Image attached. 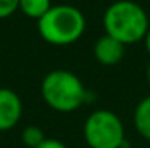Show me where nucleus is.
<instances>
[{"mask_svg": "<svg viewBox=\"0 0 150 148\" xmlns=\"http://www.w3.org/2000/svg\"><path fill=\"white\" fill-rule=\"evenodd\" d=\"M105 35L118 40L125 46L144 40L150 24L145 10L133 0H117L110 3L102 18Z\"/></svg>", "mask_w": 150, "mask_h": 148, "instance_id": "1", "label": "nucleus"}, {"mask_svg": "<svg viewBox=\"0 0 150 148\" xmlns=\"http://www.w3.org/2000/svg\"><path fill=\"white\" fill-rule=\"evenodd\" d=\"M38 34L50 45L67 46L78 41L86 29V19L74 5H53L37 21Z\"/></svg>", "mask_w": 150, "mask_h": 148, "instance_id": "2", "label": "nucleus"}, {"mask_svg": "<svg viewBox=\"0 0 150 148\" xmlns=\"http://www.w3.org/2000/svg\"><path fill=\"white\" fill-rule=\"evenodd\" d=\"M40 93L45 104L59 113H72L88 99L83 81L70 70H53L43 78Z\"/></svg>", "mask_w": 150, "mask_h": 148, "instance_id": "3", "label": "nucleus"}, {"mask_svg": "<svg viewBox=\"0 0 150 148\" xmlns=\"http://www.w3.org/2000/svg\"><path fill=\"white\" fill-rule=\"evenodd\" d=\"M83 137L90 148H123L125 126L118 115L101 108L85 119Z\"/></svg>", "mask_w": 150, "mask_h": 148, "instance_id": "4", "label": "nucleus"}, {"mask_svg": "<svg viewBox=\"0 0 150 148\" xmlns=\"http://www.w3.org/2000/svg\"><path fill=\"white\" fill-rule=\"evenodd\" d=\"M23 116V100L13 89L0 88V132L13 129Z\"/></svg>", "mask_w": 150, "mask_h": 148, "instance_id": "5", "label": "nucleus"}, {"mask_svg": "<svg viewBox=\"0 0 150 148\" xmlns=\"http://www.w3.org/2000/svg\"><path fill=\"white\" fill-rule=\"evenodd\" d=\"M125 45L120 43L118 40L109 37V35H104V37L98 38V41L94 43V58L99 64L102 65H115L121 62L125 56Z\"/></svg>", "mask_w": 150, "mask_h": 148, "instance_id": "6", "label": "nucleus"}, {"mask_svg": "<svg viewBox=\"0 0 150 148\" xmlns=\"http://www.w3.org/2000/svg\"><path fill=\"white\" fill-rule=\"evenodd\" d=\"M133 123L139 135L150 142V96L144 97L134 108Z\"/></svg>", "mask_w": 150, "mask_h": 148, "instance_id": "7", "label": "nucleus"}, {"mask_svg": "<svg viewBox=\"0 0 150 148\" xmlns=\"http://www.w3.org/2000/svg\"><path fill=\"white\" fill-rule=\"evenodd\" d=\"M51 6V0H19V11L35 21L45 16Z\"/></svg>", "mask_w": 150, "mask_h": 148, "instance_id": "8", "label": "nucleus"}, {"mask_svg": "<svg viewBox=\"0 0 150 148\" xmlns=\"http://www.w3.org/2000/svg\"><path fill=\"white\" fill-rule=\"evenodd\" d=\"M45 139L46 137H45L43 131H42L38 126H34V124L26 126L23 134H21V140H23V143L26 147H29V148H37L38 145H42V143L45 142Z\"/></svg>", "mask_w": 150, "mask_h": 148, "instance_id": "9", "label": "nucleus"}, {"mask_svg": "<svg viewBox=\"0 0 150 148\" xmlns=\"http://www.w3.org/2000/svg\"><path fill=\"white\" fill-rule=\"evenodd\" d=\"M19 10V0H0V19L10 18Z\"/></svg>", "mask_w": 150, "mask_h": 148, "instance_id": "10", "label": "nucleus"}, {"mask_svg": "<svg viewBox=\"0 0 150 148\" xmlns=\"http://www.w3.org/2000/svg\"><path fill=\"white\" fill-rule=\"evenodd\" d=\"M37 148H67L66 143H62L58 139H45V142L42 145H38Z\"/></svg>", "mask_w": 150, "mask_h": 148, "instance_id": "11", "label": "nucleus"}, {"mask_svg": "<svg viewBox=\"0 0 150 148\" xmlns=\"http://www.w3.org/2000/svg\"><path fill=\"white\" fill-rule=\"evenodd\" d=\"M144 46H145V51L150 54V27H149L147 34H145V37H144Z\"/></svg>", "mask_w": 150, "mask_h": 148, "instance_id": "12", "label": "nucleus"}, {"mask_svg": "<svg viewBox=\"0 0 150 148\" xmlns=\"http://www.w3.org/2000/svg\"><path fill=\"white\" fill-rule=\"evenodd\" d=\"M147 83H149V86H150V64L147 67Z\"/></svg>", "mask_w": 150, "mask_h": 148, "instance_id": "13", "label": "nucleus"}, {"mask_svg": "<svg viewBox=\"0 0 150 148\" xmlns=\"http://www.w3.org/2000/svg\"><path fill=\"white\" fill-rule=\"evenodd\" d=\"M123 148H125V147H123Z\"/></svg>", "mask_w": 150, "mask_h": 148, "instance_id": "14", "label": "nucleus"}]
</instances>
